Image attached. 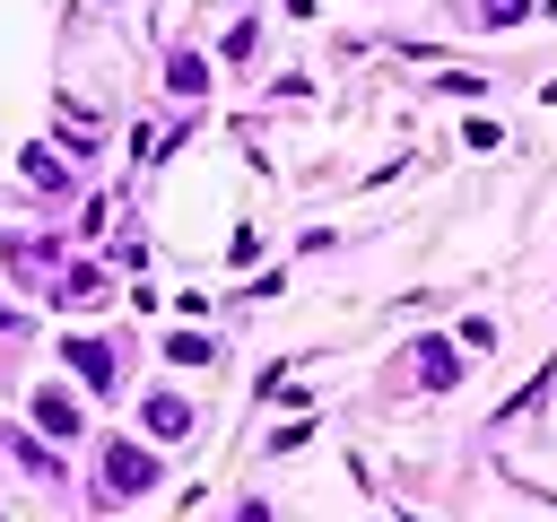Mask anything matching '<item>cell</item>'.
I'll return each instance as SVG.
<instances>
[{"mask_svg": "<svg viewBox=\"0 0 557 522\" xmlns=\"http://www.w3.org/2000/svg\"><path fill=\"white\" fill-rule=\"evenodd\" d=\"M148 426H157V435H183L191 409H183V400H148Z\"/></svg>", "mask_w": 557, "mask_h": 522, "instance_id": "8992f818", "label": "cell"}, {"mask_svg": "<svg viewBox=\"0 0 557 522\" xmlns=\"http://www.w3.org/2000/svg\"><path fill=\"white\" fill-rule=\"evenodd\" d=\"M70 365H78L96 391H113V348H104V339H70Z\"/></svg>", "mask_w": 557, "mask_h": 522, "instance_id": "7a4b0ae2", "label": "cell"}, {"mask_svg": "<svg viewBox=\"0 0 557 522\" xmlns=\"http://www.w3.org/2000/svg\"><path fill=\"white\" fill-rule=\"evenodd\" d=\"M418 374H426V391H444V383H453V348L426 339V348H418Z\"/></svg>", "mask_w": 557, "mask_h": 522, "instance_id": "3957f363", "label": "cell"}, {"mask_svg": "<svg viewBox=\"0 0 557 522\" xmlns=\"http://www.w3.org/2000/svg\"><path fill=\"white\" fill-rule=\"evenodd\" d=\"M35 418H44V426H52V435H78V409H70V400H61V391H44V400H35Z\"/></svg>", "mask_w": 557, "mask_h": 522, "instance_id": "277c9868", "label": "cell"}, {"mask_svg": "<svg viewBox=\"0 0 557 522\" xmlns=\"http://www.w3.org/2000/svg\"><path fill=\"white\" fill-rule=\"evenodd\" d=\"M165 78L191 96V87H209V61H200V52H174V70H165Z\"/></svg>", "mask_w": 557, "mask_h": 522, "instance_id": "5b68a950", "label": "cell"}, {"mask_svg": "<svg viewBox=\"0 0 557 522\" xmlns=\"http://www.w3.org/2000/svg\"><path fill=\"white\" fill-rule=\"evenodd\" d=\"M157 478V461L139 452V444H113V461H104V496H131V487H148Z\"/></svg>", "mask_w": 557, "mask_h": 522, "instance_id": "6da1fadb", "label": "cell"}]
</instances>
